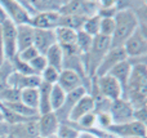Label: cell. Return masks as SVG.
Masks as SVG:
<instances>
[{
    "instance_id": "20",
    "label": "cell",
    "mask_w": 147,
    "mask_h": 138,
    "mask_svg": "<svg viewBox=\"0 0 147 138\" xmlns=\"http://www.w3.org/2000/svg\"><path fill=\"white\" fill-rule=\"evenodd\" d=\"M17 28V53L32 45L34 41V27L30 25L16 26Z\"/></svg>"
},
{
    "instance_id": "27",
    "label": "cell",
    "mask_w": 147,
    "mask_h": 138,
    "mask_svg": "<svg viewBox=\"0 0 147 138\" xmlns=\"http://www.w3.org/2000/svg\"><path fill=\"white\" fill-rule=\"evenodd\" d=\"M93 39L94 38L89 36L83 30L78 31V34H76V48H78L79 53L81 56H84V54H86L89 52L92 44H93Z\"/></svg>"
},
{
    "instance_id": "5",
    "label": "cell",
    "mask_w": 147,
    "mask_h": 138,
    "mask_svg": "<svg viewBox=\"0 0 147 138\" xmlns=\"http://www.w3.org/2000/svg\"><path fill=\"white\" fill-rule=\"evenodd\" d=\"M1 40L4 46V54L7 61H12L17 56V28L10 20H4L0 23Z\"/></svg>"
},
{
    "instance_id": "21",
    "label": "cell",
    "mask_w": 147,
    "mask_h": 138,
    "mask_svg": "<svg viewBox=\"0 0 147 138\" xmlns=\"http://www.w3.org/2000/svg\"><path fill=\"white\" fill-rule=\"evenodd\" d=\"M38 90H39V108H38L39 115L52 112V107H51V90H52V85L51 84H47V83H44V81H41L40 85L38 87Z\"/></svg>"
},
{
    "instance_id": "13",
    "label": "cell",
    "mask_w": 147,
    "mask_h": 138,
    "mask_svg": "<svg viewBox=\"0 0 147 138\" xmlns=\"http://www.w3.org/2000/svg\"><path fill=\"white\" fill-rule=\"evenodd\" d=\"M94 110H96V101H94V98L89 93H86L72 107L71 112L69 115V123L76 124L84 115H86L89 112H93Z\"/></svg>"
},
{
    "instance_id": "25",
    "label": "cell",
    "mask_w": 147,
    "mask_h": 138,
    "mask_svg": "<svg viewBox=\"0 0 147 138\" xmlns=\"http://www.w3.org/2000/svg\"><path fill=\"white\" fill-rule=\"evenodd\" d=\"M85 20H86V17L76 15V14L75 15H61L58 27H67L78 32V31L83 30V25L85 22Z\"/></svg>"
},
{
    "instance_id": "29",
    "label": "cell",
    "mask_w": 147,
    "mask_h": 138,
    "mask_svg": "<svg viewBox=\"0 0 147 138\" xmlns=\"http://www.w3.org/2000/svg\"><path fill=\"white\" fill-rule=\"evenodd\" d=\"M99 22H101L99 15L94 14L92 17H88L83 25V31L92 38H96L97 35H99Z\"/></svg>"
},
{
    "instance_id": "4",
    "label": "cell",
    "mask_w": 147,
    "mask_h": 138,
    "mask_svg": "<svg viewBox=\"0 0 147 138\" xmlns=\"http://www.w3.org/2000/svg\"><path fill=\"white\" fill-rule=\"evenodd\" d=\"M99 8V1H84V0H70L65 1L59 8L58 13L61 15H83V17H92L97 14Z\"/></svg>"
},
{
    "instance_id": "36",
    "label": "cell",
    "mask_w": 147,
    "mask_h": 138,
    "mask_svg": "<svg viewBox=\"0 0 147 138\" xmlns=\"http://www.w3.org/2000/svg\"><path fill=\"white\" fill-rule=\"evenodd\" d=\"M39 54H40V53L36 50L35 46L31 45V46H28V48L23 49V50L18 52V53H17V57L21 59V61L26 62V63H30V62L32 61L35 57H38Z\"/></svg>"
},
{
    "instance_id": "40",
    "label": "cell",
    "mask_w": 147,
    "mask_h": 138,
    "mask_svg": "<svg viewBox=\"0 0 147 138\" xmlns=\"http://www.w3.org/2000/svg\"><path fill=\"white\" fill-rule=\"evenodd\" d=\"M5 138H13V137H12V136H10V134H8V136H7V137H5Z\"/></svg>"
},
{
    "instance_id": "32",
    "label": "cell",
    "mask_w": 147,
    "mask_h": 138,
    "mask_svg": "<svg viewBox=\"0 0 147 138\" xmlns=\"http://www.w3.org/2000/svg\"><path fill=\"white\" fill-rule=\"evenodd\" d=\"M28 65H30L31 70L34 71V74L38 75V76H40L44 70L48 67V62H47V58L44 54H39V56L35 57Z\"/></svg>"
},
{
    "instance_id": "19",
    "label": "cell",
    "mask_w": 147,
    "mask_h": 138,
    "mask_svg": "<svg viewBox=\"0 0 147 138\" xmlns=\"http://www.w3.org/2000/svg\"><path fill=\"white\" fill-rule=\"evenodd\" d=\"M132 66L133 65L130 63L129 59H125V61L120 62L119 65H116V66L107 74V75H110V76H112L120 84V87H121V89H123V94H124V90H125V88H127L130 72H132Z\"/></svg>"
},
{
    "instance_id": "33",
    "label": "cell",
    "mask_w": 147,
    "mask_h": 138,
    "mask_svg": "<svg viewBox=\"0 0 147 138\" xmlns=\"http://www.w3.org/2000/svg\"><path fill=\"white\" fill-rule=\"evenodd\" d=\"M9 62L12 63L13 71L17 72V74H21V75H35L34 74V71L31 70L30 65L26 63V62H23V61H21L17 56H16L14 58H13L12 61H9Z\"/></svg>"
},
{
    "instance_id": "2",
    "label": "cell",
    "mask_w": 147,
    "mask_h": 138,
    "mask_svg": "<svg viewBox=\"0 0 147 138\" xmlns=\"http://www.w3.org/2000/svg\"><path fill=\"white\" fill-rule=\"evenodd\" d=\"M114 20L115 31L111 36V48L123 46L125 44V41L133 35V32L140 27L137 14L132 9L117 10Z\"/></svg>"
},
{
    "instance_id": "9",
    "label": "cell",
    "mask_w": 147,
    "mask_h": 138,
    "mask_svg": "<svg viewBox=\"0 0 147 138\" xmlns=\"http://www.w3.org/2000/svg\"><path fill=\"white\" fill-rule=\"evenodd\" d=\"M128 59L127 53H125L123 46H116V48H110L109 52L106 53V56L103 57V59L101 61L98 69L96 71V77H101L107 75L116 65H119L120 62Z\"/></svg>"
},
{
    "instance_id": "24",
    "label": "cell",
    "mask_w": 147,
    "mask_h": 138,
    "mask_svg": "<svg viewBox=\"0 0 147 138\" xmlns=\"http://www.w3.org/2000/svg\"><path fill=\"white\" fill-rule=\"evenodd\" d=\"M31 5L38 13L44 12H58L59 8L63 5L65 1L59 0H30Z\"/></svg>"
},
{
    "instance_id": "22",
    "label": "cell",
    "mask_w": 147,
    "mask_h": 138,
    "mask_svg": "<svg viewBox=\"0 0 147 138\" xmlns=\"http://www.w3.org/2000/svg\"><path fill=\"white\" fill-rule=\"evenodd\" d=\"M47 58V62H48V66L53 67V69L58 70L59 72L63 70V58L65 54L62 48L58 45V44H54L53 46L47 50V53L44 54Z\"/></svg>"
},
{
    "instance_id": "8",
    "label": "cell",
    "mask_w": 147,
    "mask_h": 138,
    "mask_svg": "<svg viewBox=\"0 0 147 138\" xmlns=\"http://www.w3.org/2000/svg\"><path fill=\"white\" fill-rule=\"evenodd\" d=\"M3 10L5 12L8 20H10L16 26L28 25L31 20V15L23 8L21 1L18 0H1L0 1Z\"/></svg>"
},
{
    "instance_id": "35",
    "label": "cell",
    "mask_w": 147,
    "mask_h": 138,
    "mask_svg": "<svg viewBox=\"0 0 147 138\" xmlns=\"http://www.w3.org/2000/svg\"><path fill=\"white\" fill-rule=\"evenodd\" d=\"M58 76H59V71H58V70H56V69H53V67L48 66L43 71V74L40 75V79H41V81L47 83V84L54 85V84H57V81H58Z\"/></svg>"
},
{
    "instance_id": "28",
    "label": "cell",
    "mask_w": 147,
    "mask_h": 138,
    "mask_svg": "<svg viewBox=\"0 0 147 138\" xmlns=\"http://www.w3.org/2000/svg\"><path fill=\"white\" fill-rule=\"evenodd\" d=\"M81 132L78 128H75L72 123H59V127L57 129L56 136L58 138H79Z\"/></svg>"
},
{
    "instance_id": "34",
    "label": "cell",
    "mask_w": 147,
    "mask_h": 138,
    "mask_svg": "<svg viewBox=\"0 0 147 138\" xmlns=\"http://www.w3.org/2000/svg\"><path fill=\"white\" fill-rule=\"evenodd\" d=\"M114 31H115L114 18H101V22H99V35L111 38Z\"/></svg>"
},
{
    "instance_id": "16",
    "label": "cell",
    "mask_w": 147,
    "mask_h": 138,
    "mask_svg": "<svg viewBox=\"0 0 147 138\" xmlns=\"http://www.w3.org/2000/svg\"><path fill=\"white\" fill-rule=\"evenodd\" d=\"M58 127H59V121L53 111L48 114L39 115L38 128H39V136L41 138H48L52 136H56Z\"/></svg>"
},
{
    "instance_id": "41",
    "label": "cell",
    "mask_w": 147,
    "mask_h": 138,
    "mask_svg": "<svg viewBox=\"0 0 147 138\" xmlns=\"http://www.w3.org/2000/svg\"><path fill=\"white\" fill-rule=\"evenodd\" d=\"M34 138H41V137H40V136H38V137H34Z\"/></svg>"
},
{
    "instance_id": "6",
    "label": "cell",
    "mask_w": 147,
    "mask_h": 138,
    "mask_svg": "<svg viewBox=\"0 0 147 138\" xmlns=\"http://www.w3.org/2000/svg\"><path fill=\"white\" fill-rule=\"evenodd\" d=\"M110 134L116 138H140L146 137V124L137 120L128 121L124 124H112L106 129Z\"/></svg>"
},
{
    "instance_id": "14",
    "label": "cell",
    "mask_w": 147,
    "mask_h": 138,
    "mask_svg": "<svg viewBox=\"0 0 147 138\" xmlns=\"http://www.w3.org/2000/svg\"><path fill=\"white\" fill-rule=\"evenodd\" d=\"M59 18L61 14L58 12H44L38 13L34 17H31L28 25L34 28L40 30H56L59 26Z\"/></svg>"
},
{
    "instance_id": "11",
    "label": "cell",
    "mask_w": 147,
    "mask_h": 138,
    "mask_svg": "<svg viewBox=\"0 0 147 138\" xmlns=\"http://www.w3.org/2000/svg\"><path fill=\"white\" fill-rule=\"evenodd\" d=\"M86 89L84 87H80L78 89L72 90V92L66 93V100H65L63 105L61 106V108H58L57 111H54L57 119H58L59 123H66L69 121V115L71 112L72 107L75 106V103L83 97L84 94H86Z\"/></svg>"
},
{
    "instance_id": "15",
    "label": "cell",
    "mask_w": 147,
    "mask_h": 138,
    "mask_svg": "<svg viewBox=\"0 0 147 138\" xmlns=\"http://www.w3.org/2000/svg\"><path fill=\"white\" fill-rule=\"evenodd\" d=\"M57 44L54 30H40L34 28V41L32 45L40 54H45L51 46Z\"/></svg>"
},
{
    "instance_id": "26",
    "label": "cell",
    "mask_w": 147,
    "mask_h": 138,
    "mask_svg": "<svg viewBox=\"0 0 147 138\" xmlns=\"http://www.w3.org/2000/svg\"><path fill=\"white\" fill-rule=\"evenodd\" d=\"M65 100H66V92L59 87L58 84L52 85L51 90V107L52 111H57L58 108H61V106L63 105Z\"/></svg>"
},
{
    "instance_id": "30",
    "label": "cell",
    "mask_w": 147,
    "mask_h": 138,
    "mask_svg": "<svg viewBox=\"0 0 147 138\" xmlns=\"http://www.w3.org/2000/svg\"><path fill=\"white\" fill-rule=\"evenodd\" d=\"M21 90L16 89L13 87H8L0 92V102L1 103H13L20 101Z\"/></svg>"
},
{
    "instance_id": "39",
    "label": "cell",
    "mask_w": 147,
    "mask_h": 138,
    "mask_svg": "<svg viewBox=\"0 0 147 138\" xmlns=\"http://www.w3.org/2000/svg\"><path fill=\"white\" fill-rule=\"evenodd\" d=\"M0 121H4V120H3V115H1V112H0Z\"/></svg>"
},
{
    "instance_id": "3",
    "label": "cell",
    "mask_w": 147,
    "mask_h": 138,
    "mask_svg": "<svg viewBox=\"0 0 147 138\" xmlns=\"http://www.w3.org/2000/svg\"><path fill=\"white\" fill-rule=\"evenodd\" d=\"M110 48H111V38H107V36L103 35H97L93 39V44H92L89 52L84 56H81L86 76L89 79L96 76L97 69H98L101 61L106 56Z\"/></svg>"
},
{
    "instance_id": "23",
    "label": "cell",
    "mask_w": 147,
    "mask_h": 138,
    "mask_svg": "<svg viewBox=\"0 0 147 138\" xmlns=\"http://www.w3.org/2000/svg\"><path fill=\"white\" fill-rule=\"evenodd\" d=\"M20 101L28 108L38 111L39 108V90L38 88H28L22 89L20 94Z\"/></svg>"
},
{
    "instance_id": "7",
    "label": "cell",
    "mask_w": 147,
    "mask_h": 138,
    "mask_svg": "<svg viewBox=\"0 0 147 138\" xmlns=\"http://www.w3.org/2000/svg\"><path fill=\"white\" fill-rule=\"evenodd\" d=\"M128 59H136L146 57L147 54V39L146 32L142 31L140 27L133 32V35L125 41L123 45Z\"/></svg>"
},
{
    "instance_id": "38",
    "label": "cell",
    "mask_w": 147,
    "mask_h": 138,
    "mask_svg": "<svg viewBox=\"0 0 147 138\" xmlns=\"http://www.w3.org/2000/svg\"><path fill=\"white\" fill-rule=\"evenodd\" d=\"M10 125H8L5 121H0V138H5L9 134Z\"/></svg>"
},
{
    "instance_id": "37",
    "label": "cell",
    "mask_w": 147,
    "mask_h": 138,
    "mask_svg": "<svg viewBox=\"0 0 147 138\" xmlns=\"http://www.w3.org/2000/svg\"><path fill=\"white\" fill-rule=\"evenodd\" d=\"M146 107H141V108H136L134 112H133V119L137 121H140V123H143L146 124Z\"/></svg>"
},
{
    "instance_id": "12",
    "label": "cell",
    "mask_w": 147,
    "mask_h": 138,
    "mask_svg": "<svg viewBox=\"0 0 147 138\" xmlns=\"http://www.w3.org/2000/svg\"><path fill=\"white\" fill-rule=\"evenodd\" d=\"M57 84L66 93L72 92V90L78 89V88H80V87H84L86 89V92H88V85L84 81L83 77H81L78 72L72 71V70H69V69H63L59 72Z\"/></svg>"
},
{
    "instance_id": "18",
    "label": "cell",
    "mask_w": 147,
    "mask_h": 138,
    "mask_svg": "<svg viewBox=\"0 0 147 138\" xmlns=\"http://www.w3.org/2000/svg\"><path fill=\"white\" fill-rule=\"evenodd\" d=\"M9 134L13 138H34L39 136L38 128V119L28 120L25 123L17 124V125L10 127Z\"/></svg>"
},
{
    "instance_id": "31",
    "label": "cell",
    "mask_w": 147,
    "mask_h": 138,
    "mask_svg": "<svg viewBox=\"0 0 147 138\" xmlns=\"http://www.w3.org/2000/svg\"><path fill=\"white\" fill-rule=\"evenodd\" d=\"M12 72H13L12 63H10L9 61H4V63L0 66V92H1L3 89L9 87L8 79H9Z\"/></svg>"
},
{
    "instance_id": "17",
    "label": "cell",
    "mask_w": 147,
    "mask_h": 138,
    "mask_svg": "<svg viewBox=\"0 0 147 138\" xmlns=\"http://www.w3.org/2000/svg\"><path fill=\"white\" fill-rule=\"evenodd\" d=\"M41 83L40 76L38 75H21L13 71L8 79L9 87H13L18 90L28 89V88H38Z\"/></svg>"
},
{
    "instance_id": "1",
    "label": "cell",
    "mask_w": 147,
    "mask_h": 138,
    "mask_svg": "<svg viewBox=\"0 0 147 138\" xmlns=\"http://www.w3.org/2000/svg\"><path fill=\"white\" fill-rule=\"evenodd\" d=\"M147 97V69L146 63H136L132 66L129 80L124 90L123 98L134 108L146 107Z\"/></svg>"
},
{
    "instance_id": "10",
    "label": "cell",
    "mask_w": 147,
    "mask_h": 138,
    "mask_svg": "<svg viewBox=\"0 0 147 138\" xmlns=\"http://www.w3.org/2000/svg\"><path fill=\"white\" fill-rule=\"evenodd\" d=\"M133 112H134V108L124 98H120L110 103L109 114L112 119V124H124L134 120Z\"/></svg>"
}]
</instances>
